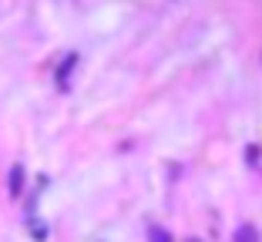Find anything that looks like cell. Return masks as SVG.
I'll return each instance as SVG.
<instances>
[{
  "mask_svg": "<svg viewBox=\"0 0 262 242\" xmlns=\"http://www.w3.org/2000/svg\"><path fill=\"white\" fill-rule=\"evenodd\" d=\"M151 239L155 242H168V235H165V232H151Z\"/></svg>",
  "mask_w": 262,
  "mask_h": 242,
  "instance_id": "6da1fadb",
  "label": "cell"
},
{
  "mask_svg": "<svg viewBox=\"0 0 262 242\" xmlns=\"http://www.w3.org/2000/svg\"><path fill=\"white\" fill-rule=\"evenodd\" d=\"M188 242H199V239H188Z\"/></svg>",
  "mask_w": 262,
  "mask_h": 242,
  "instance_id": "7a4b0ae2",
  "label": "cell"
}]
</instances>
